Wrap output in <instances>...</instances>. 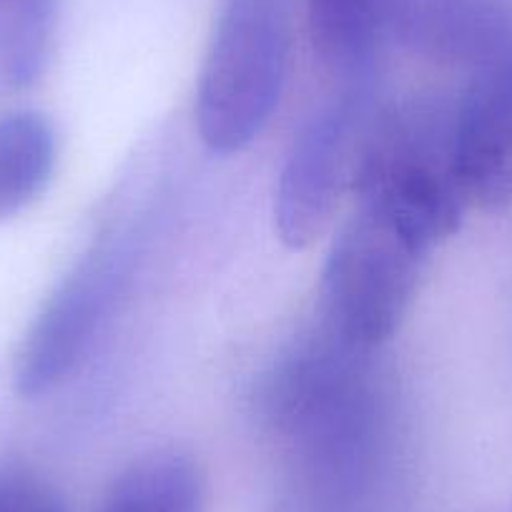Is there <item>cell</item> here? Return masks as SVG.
Masks as SVG:
<instances>
[{
    "label": "cell",
    "instance_id": "obj_1",
    "mask_svg": "<svg viewBox=\"0 0 512 512\" xmlns=\"http://www.w3.org/2000/svg\"><path fill=\"white\" fill-rule=\"evenodd\" d=\"M352 194L425 251L450 239L467 209L452 149V113L412 101L374 118L359 151Z\"/></svg>",
    "mask_w": 512,
    "mask_h": 512
},
{
    "label": "cell",
    "instance_id": "obj_2",
    "mask_svg": "<svg viewBox=\"0 0 512 512\" xmlns=\"http://www.w3.org/2000/svg\"><path fill=\"white\" fill-rule=\"evenodd\" d=\"M292 56V0H226L196 86L194 121L211 154L249 149L272 121Z\"/></svg>",
    "mask_w": 512,
    "mask_h": 512
},
{
    "label": "cell",
    "instance_id": "obj_3",
    "mask_svg": "<svg viewBox=\"0 0 512 512\" xmlns=\"http://www.w3.org/2000/svg\"><path fill=\"white\" fill-rule=\"evenodd\" d=\"M427 256L397 226L357 206L324 262V332L362 354L390 342L410 312Z\"/></svg>",
    "mask_w": 512,
    "mask_h": 512
},
{
    "label": "cell",
    "instance_id": "obj_4",
    "mask_svg": "<svg viewBox=\"0 0 512 512\" xmlns=\"http://www.w3.org/2000/svg\"><path fill=\"white\" fill-rule=\"evenodd\" d=\"M362 91L352 88L309 116L294 136L274 189V231L287 249H309L352 191L367 136Z\"/></svg>",
    "mask_w": 512,
    "mask_h": 512
},
{
    "label": "cell",
    "instance_id": "obj_5",
    "mask_svg": "<svg viewBox=\"0 0 512 512\" xmlns=\"http://www.w3.org/2000/svg\"><path fill=\"white\" fill-rule=\"evenodd\" d=\"M470 66L465 96L452 111L457 179L467 206L502 211L512 204V3Z\"/></svg>",
    "mask_w": 512,
    "mask_h": 512
},
{
    "label": "cell",
    "instance_id": "obj_6",
    "mask_svg": "<svg viewBox=\"0 0 512 512\" xmlns=\"http://www.w3.org/2000/svg\"><path fill=\"white\" fill-rule=\"evenodd\" d=\"M116 282V254L96 249L48 297L13 362V387L26 400L48 395L81 364Z\"/></svg>",
    "mask_w": 512,
    "mask_h": 512
},
{
    "label": "cell",
    "instance_id": "obj_7",
    "mask_svg": "<svg viewBox=\"0 0 512 512\" xmlns=\"http://www.w3.org/2000/svg\"><path fill=\"white\" fill-rule=\"evenodd\" d=\"M395 18L397 0H307L314 53L352 83L369 73L384 38L395 33Z\"/></svg>",
    "mask_w": 512,
    "mask_h": 512
},
{
    "label": "cell",
    "instance_id": "obj_8",
    "mask_svg": "<svg viewBox=\"0 0 512 512\" xmlns=\"http://www.w3.org/2000/svg\"><path fill=\"white\" fill-rule=\"evenodd\" d=\"M201 467L181 450H156L123 467L93 512H204Z\"/></svg>",
    "mask_w": 512,
    "mask_h": 512
},
{
    "label": "cell",
    "instance_id": "obj_9",
    "mask_svg": "<svg viewBox=\"0 0 512 512\" xmlns=\"http://www.w3.org/2000/svg\"><path fill=\"white\" fill-rule=\"evenodd\" d=\"M58 144L51 121L38 111L0 116V221L41 199L56 171Z\"/></svg>",
    "mask_w": 512,
    "mask_h": 512
},
{
    "label": "cell",
    "instance_id": "obj_10",
    "mask_svg": "<svg viewBox=\"0 0 512 512\" xmlns=\"http://www.w3.org/2000/svg\"><path fill=\"white\" fill-rule=\"evenodd\" d=\"M61 0H0V91L36 86L51 61Z\"/></svg>",
    "mask_w": 512,
    "mask_h": 512
},
{
    "label": "cell",
    "instance_id": "obj_11",
    "mask_svg": "<svg viewBox=\"0 0 512 512\" xmlns=\"http://www.w3.org/2000/svg\"><path fill=\"white\" fill-rule=\"evenodd\" d=\"M0 512H68L43 477L21 467H0Z\"/></svg>",
    "mask_w": 512,
    "mask_h": 512
}]
</instances>
